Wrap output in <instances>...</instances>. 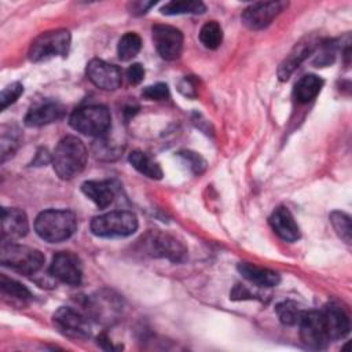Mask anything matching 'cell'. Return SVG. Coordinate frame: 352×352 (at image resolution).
<instances>
[{"label": "cell", "mask_w": 352, "mask_h": 352, "mask_svg": "<svg viewBox=\"0 0 352 352\" xmlns=\"http://www.w3.org/2000/svg\"><path fill=\"white\" fill-rule=\"evenodd\" d=\"M0 261L4 267H8L19 274L33 275L44 265L45 257L37 249L1 239Z\"/></svg>", "instance_id": "3"}, {"label": "cell", "mask_w": 352, "mask_h": 352, "mask_svg": "<svg viewBox=\"0 0 352 352\" xmlns=\"http://www.w3.org/2000/svg\"><path fill=\"white\" fill-rule=\"evenodd\" d=\"M155 3L154 1H132L128 4V8L132 14L135 15H142L144 14L150 7H153Z\"/></svg>", "instance_id": "34"}, {"label": "cell", "mask_w": 352, "mask_h": 352, "mask_svg": "<svg viewBox=\"0 0 352 352\" xmlns=\"http://www.w3.org/2000/svg\"><path fill=\"white\" fill-rule=\"evenodd\" d=\"M22 140V132L15 124H4L1 125V138H0V146H1V161L6 162L8 158H11L18 147L21 146Z\"/></svg>", "instance_id": "22"}, {"label": "cell", "mask_w": 352, "mask_h": 352, "mask_svg": "<svg viewBox=\"0 0 352 352\" xmlns=\"http://www.w3.org/2000/svg\"><path fill=\"white\" fill-rule=\"evenodd\" d=\"M151 32L154 45L161 58L173 60L180 56L183 48V34L179 29L169 25H154Z\"/></svg>", "instance_id": "11"}, {"label": "cell", "mask_w": 352, "mask_h": 352, "mask_svg": "<svg viewBox=\"0 0 352 352\" xmlns=\"http://www.w3.org/2000/svg\"><path fill=\"white\" fill-rule=\"evenodd\" d=\"M138 230V219L132 212L116 210L99 214L91 221V231L102 238H124Z\"/></svg>", "instance_id": "5"}, {"label": "cell", "mask_w": 352, "mask_h": 352, "mask_svg": "<svg viewBox=\"0 0 352 352\" xmlns=\"http://www.w3.org/2000/svg\"><path fill=\"white\" fill-rule=\"evenodd\" d=\"M231 298L232 300H245V298H253V294L241 285H235L234 290L231 292Z\"/></svg>", "instance_id": "35"}, {"label": "cell", "mask_w": 352, "mask_h": 352, "mask_svg": "<svg viewBox=\"0 0 352 352\" xmlns=\"http://www.w3.org/2000/svg\"><path fill=\"white\" fill-rule=\"evenodd\" d=\"M23 92V87L21 82H11L10 85H7L1 94H0V103H1V109L4 110L7 106H10L11 103H14Z\"/></svg>", "instance_id": "30"}, {"label": "cell", "mask_w": 352, "mask_h": 352, "mask_svg": "<svg viewBox=\"0 0 352 352\" xmlns=\"http://www.w3.org/2000/svg\"><path fill=\"white\" fill-rule=\"evenodd\" d=\"M275 312L280 320V323L286 324V326H296L298 324L304 311L301 309V307L292 301V300H286V301H282L276 305L275 308Z\"/></svg>", "instance_id": "27"}, {"label": "cell", "mask_w": 352, "mask_h": 352, "mask_svg": "<svg viewBox=\"0 0 352 352\" xmlns=\"http://www.w3.org/2000/svg\"><path fill=\"white\" fill-rule=\"evenodd\" d=\"M318 44V40L314 36H307L302 40H300L289 52V55L283 59V62L279 65L278 69V77L280 81H286L290 74L304 62L311 52H314L315 47Z\"/></svg>", "instance_id": "14"}, {"label": "cell", "mask_w": 352, "mask_h": 352, "mask_svg": "<svg viewBox=\"0 0 352 352\" xmlns=\"http://www.w3.org/2000/svg\"><path fill=\"white\" fill-rule=\"evenodd\" d=\"M270 226L274 232L283 241L294 242L300 239V228L290 210L285 206H279L272 212L270 216Z\"/></svg>", "instance_id": "17"}, {"label": "cell", "mask_w": 352, "mask_h": 352, "mask_svg": "<svg viewBox=\"0 0 352 352\" xmlns=\"http://www.w3.org/2000/svg\"><path fill=\"white\" fill-rule=\"evenodd\" d=\"M142 95L148 100H164L169 96V88L164 82L148 85L142 91Z\"/></svg>", "instance_id": "32"}, {"label": "cell", "mask_w": 352, "mask_h": 352, "mask_svg": "<svg viewBox=\"0 0 352 352\" xmlns=\"http://www.w3.org/2000/svg\"><path fill=\"white\" fill-rule=\"evenodd\" d=\"M147 252L151 256L166 258L172 263H182L187 257L186 246L172 235L151 231L144 239Z\"/></svg>", "instance_id": "7"}, {"label": "cell", "mask_w": 352, "mask_h": 352, "mask_svg": "<svg viewBox=\"0 0 352 352\" xmlns=\"http://www.w3.org/2000/svg\"><path fill=\"white\" fill-rule=\"evenodd\" d=\"M52 322L60 334L72 340L88 338L91 334V324L88 319L81 312L70 307H60L54 314Z\"/></svg>", "instance_id": "8"}, {"label": "cell", "mask_w": 352, "mask_h": 352, "mask_svg": "<svg viewBox=\"0 0 352 352\" xmlns=\"http://www.w3.org/2000/svg\"><path fill=\"white\" fill-rule=\"evenodd\" d=\"M330 223L334 228V231L337 232V235L345 242V243H351V232H352V227H351V217L340 210H334L330 214Z\"/></svg>", "instance_id": "29"}, {"label": "cell", "mask_w": 352, "mask_h": 352, "mask_svg": "<svg viewBox=\"0 0 352 352\" xmlns=\"http://www.w3.org/2000/svg\"><path fill=\"white\" fill-rule=\"evenodd\" d=\"M323 87V80L316 74H307L301 77L294 87V98L300 103H308L316 98Z\"/></svg>", "instance_id": "21"}, {"label": "cell", "mask_w": 352, "mask_h": 352, "mask_svg": "<svg viewBox=\"0 0 352 352\" xmlns=\"http://www.w3.org/2000/svg\"><path fill=\"white\" fill-rule=\"evenodd\" d=\"M286 1H258L245 8L242 12V22L252 30L267 28L285 8Z\"/></svg>", "instance_id": "10"}, {"label": "cell", "mask_w": 352, "mask_h": 352, "mask_svg": "<svg viewBox=\"0 0 352 352\" xmlns=\"http://www.w3.org/2000/svg\"><path fill=\"white\" fill-rule=\"evenodd\" d=\"M179 157L184 161V162H187V165H188V168L194 172V173H202L204 170H205V166H206V162H205V160L199 155V154H197V153H192V151H180L179 153Z\"/></svg>", "instance_id": "31"}, {"label": "cell", "mask_w": 352, "mask_h": 352, "mask_svg": "<svg viewBox=\"0 0 352 352\" xmlns=\"http://www.w3.org/2000/svg\"><path fill=\"white\" fill-rule=\"evenodd\" d=\"M298 326H300L301 341L308 348L323 349L330 342L320 311H316V309L304 311L298 322Z\"/></svg>", "instance_id": "9"}, {"label": "cell", "mask_w": 352, "mask_h": 352, "mask_svg": "<svg viewBox=\"0 0 352 352\" xmlns=\"http://www.w3.org/2000/svg\"><path fill=\"white\" fill-rule=\"evenodd\" d=\"M87 76L94 85L104 91H114L122 82V73L120 67L102 59H92L88 62Z\"/></svg>", "instance_id": "13"}, {"label": "cell", "mask_w": 352, "mask_h": 352, "mask_svg": "<svg viewBox=\"0 0 352 352\" xmlns=\"http://www.w3.org/2000/svg\"><path fill=\"white\" fill-rule=\"evenodd\" d=\"M65 107L58 102H43L28 111L25 116V125L43 126L58 121L63 117Z\"/></svg>", "instance_id": "18"}, {"label": "cell", "mask_w": 352, "mask_h": 352, "mask_svg": "<svg viewBox=\"0 0 352 352\" xmlns=\"http://www.w3.org/2000/svg\"><path fill=\"white\" fill-rule=\"evenodd\" d=\"M330 341L341 340L348 336L351 322L348 314L337 304H329L320 309Z\"/></svg>", "instance_id": "16"}, {"label": "cell", "mask_w": 352, "mask_h": 352, "mask_svg": "<svg viewBox=\"0 0 352 352\" xmlns=\"http://www.w3.org/2000/svg\"><path fill=\"white\" fill-rule=\"evenodd\" d=\"M0 289L3 296L10 297L12 301L15 302H21V304H26L32 300V293L19 282L7 278V276H1L0 278Z\"/></svg>", "instance_id": "24"}, {"label": "cell", "mask_w": 352, "mask_h": 352, "mask_svg": "<svg viewBox=\"0 0 352 352\" xmlns=\"http://www.w3.org/2000/svg\"><path fill=\"white\" fill-rule=\"evenodd\" d=\"M81 191L100 209L107 208L116 195V187L110 180H88L81 184Z\"/></svg>", "instance_id": "19"}, {"label": "cell", "mask_w": 352, "mask_h": 352, "mask_svg": "<svg viewBox=\"0 0 352 352\" xmlns=\"http://www.w3.org/2000/svg\"><path fill=\"white\" fill-rule=\"evenodd\" d=\"M77 228V219L73 212L66 209H48L41 212L34 221L37 235L50 242L56 243L69 239Z\"/></svg>", "instance_id": "2"}, {"label": "cell", "mask_w": 352, "mask_h": 352, "mask_svg": "<svg viewBox=\"0 0 352 352\" xmlns=\"http://www.w3.org/2000/svg\"><path fill=\"white\" fill-rule=\"evenodd\" d=\"M238 271L246 280L258 287H274L280 282V276L278 272L268 268L257 267L254 264L241 263L238 264Z\"/></svg>", "instance_id": "20"}, {"label": "cell", "mask_w": 352, "mask_h": 352, "mask_svg": "<svg viewBox=\"0 0 352 352\" xmlns=\"http://www.w3.org/2000/svg\"><path fill=\"white\" fill-rule=\"evenodd\" d=\"M126 77H128V81L132 84V85H138L143 81L144 78V69L140 63H133L128 67L126 70Z\"/></svg>", "instance_id": "33"}, {"label": "cell", "mask_w": 352, "mask_h": 352, "mask_svg": "<svg viewBox=\"0 0 352 352\" xmlns=\"http://www.w3.org/2000/svg\"><path fill=\"white\" fill-rule=\"evenodd\" d=\"M51 275L60 282L77 286L82 279V265L80 258L70 252H59L52 257Z\"/></svg>", "instance_id": "12"}, {"label": "cell", "mask_w": 352, "mask_h": 352, "mask_svg": "<svg viewBox=\"0 0 352 352\" xmlns=\"http://www.w3.org/2000/svg\"><path fill=\"white\" fill-rule=\"evenodd\" d=\"M199 40L209 50L219 48L221 41H223V29H221V26L216 21L206 22L199 30Z\"/></svg>", "instance_id": "28"}, {"label": "cell", "mask_w": 352, "mask_h": 352, "mask_svg": "<svg viewBox=\"0 0 352 352\" xmlns=\"http://www.w3.org/2000/svg\"><path fill=\"white\" fill-rule=\"evenodd\" d=\"M70 126L87 136H103L111 126V116L102 104H89L74 110L69 118Z\"/></svg>", "instance_id": "4"}, {"label": "cell", "mask_w": 352, "mask_h": 352, "mask_svg": "<svg viewBox=\"0 0 352 352\" xmlns=\"http://www.w3.org/2000/svg\"><path fill=\"white\" fill-rule=\"evenodd\" d=\"M70 32L66 29H54L37 36L29 48L32 62L47 60L54 56H66L70 48Z\"/></svg>", "instance_id": "6"}, {"label": "cell", "mask_w": 352, "mask_h": 352, "mask_svg": "<svg viewBox=\"0 0 352 352\" xmlns=\"http://www.w3.org/2000/svg\"><path fill=\"white\" fill-rule=\"evenodd\" d=\"M50 161H52V157H50L47 148H40L37 151V154H36V158L33 160V164L37 165V166H41V165H44V164H47Z\"/></svg>", "instance_id": "36"}, {"label": "cell", "mask_w": 352, "mask_h": 352, "mask_svg": "<svg viewBox=\"0 0 352 352\" xmlns=\"http://www.w3.org/2000/svg\"><path fill=\"white\" fill-rule=\"evenodd\" d=\"M129 164L142 175L150 177V179H161L162 177V169L158 162H155L151 157H148L146 153L140 150H135L128 157Z\"/></svg>", "instance_id": "23"}, {"label": "cell", "mask_w": 352, "mask_h": 352, "mask_svg": "<svg viewBox=\"0 0 352 352\" xmlns=\"http://www.w3.org/2000/svg\"><path fill=\"white\" fill-rule=\"evenodd\" d=\"M29 231L26 213L18 208H3L1 210V239L14 241L25 236Z\"/></svg>", "instance_id": "15"}, {"label": "cell", "mask_w": 352, "mask_h": 352, "mask_svg": "<svg viewBox=\"0 0 352 352\" xmlns=\"http://www.w3.org/2000/svg\"><path fill=\"white\" fill-rule=\"evenodd\" d=\"M142 48V40L139 37V34L133 33V32H128L125 33L120 41H118V47H117V54L120 60H129L132 58H135L138 55V52Z\"/></svg>", "instance_id": "26"}, {"label": "cell", "mask_w": 352, "mask_h": 352, "mask_svg": "<svg viewBox=\"0 0 352 352\" xmlns=\"http://www.w3.org/2000/svg\"><path fill=\"white\" fill-rule=\"evenodd\" d=\"M87 158L88 153L84 143L76 136H66L55 147L51 162L60 179L70 180L84 170Z\"/></svg>", "instance_id": "1"}, {"label": "cell", "mask_w": 352, "mask_h": 352, "mask_svg": "<svg viewBox=\"0 0 352 352\" xmlns=\"http://www.w3.org/2000/svg\"><path fill=\"white\" fill-rule=\"evenodd\" d=\"M206 10L202 1L195 0H180L169 1L162 8L161 12L165 15H180V14H202Z\"/></svg>", "instance_id": "25"}]
</instances>
